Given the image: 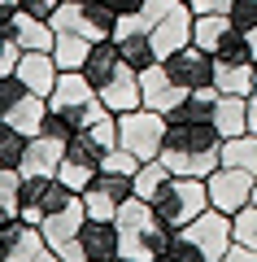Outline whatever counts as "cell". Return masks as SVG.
<instances>
[{"mask_svg":"<svg viewBox=\"0 0 257 262\" xmlns=\"http://www.w3.org/2000/svg\"><path fill=\"white\" fill-rule=\"evenodd\" d=\"M48 22H53V57L61 70H83L92 44L113 39L118 31V13H109L96 0H61Z\"/></svg>","mask_w":257,"mask_h":262,"instance_id":"6da1fadb","label":"cell"},{"mask_svg":"<svg viewBox=\"0 0 257 262\" xmlns=\"http://www.w3.org/2000/svg\"><path fill=\"white\" fill-rule=\"evenodd\" d=\"M118 223V262H166V249L175 241V227L157 214L153 201L127 196L113 214Z\"/></svg>","mask_w":257,"mask_h":262,"instance_id":"7a4b0ae2","label":"cell"},{"mask_svg":"<svg viewBox=\"0 0 257 262\" xmlns=\"http://www.w3.org/2000/svg\"><path fill=\"white\" fill-rule=\"evenodd\" d=\"M83 75H87V83L96 88V96L105 101V110L122 114V110L144 105V92H139V70L122 57V48L113 44V39L92 44V53H87V61H83Z\"/></svg>","mask_w":257,"mask_h":262,"instance_id":"3957f363","label":"cell"},{"mask_svg":"<svg viewBox=\"0 0 257 262\" xmlns=\"http://www.w3.org/2000/svg\"><path fill=\"white\" fill-rule=\"evenodd\" d=\"M161 162L175 175L205 179L209 170L222 166V136L214 122H170L161 140Z\"/></svg>","mask_w":257,"mask_h":262,"instance_id":"277c9868","label":"cell"},{"mask_svg":"<svg viewBox=\"0 0 257 262\" xmlns=\"http://www.w3.org/2000/svg\"><path fill=\"white\" fill-rule=\"evenodd\" d=\"M135 18L144 22V31L153 35V44H157V53H161V57H170L175 48L192 44L196 13H192L188 0H144V9H139Z\"/></svg>","mask_w":257,"mask_h":262,"instance_id":"5b68a950","label":"cell"},{"mask_svg":"<svg viewBox=\"0 0 257 262\" xmlns=\"http://www.w3.org/2000/svg\"><path fill=\"white\" fill-rule=\"evenodd\" d=\"M153 206H157V214L179 232V227H188L201 210H209V188H205V179H196V175H170L153 192Z\"/></svg>","mask_w":257,"mask_h":262,"instance_id":"8992f818","label":"cell"},{"mask_svg":"<svg viewBox=\"0 0 257 262\" xmlns=\"http://www.w3.org/2000/svg\"><path fill=\"white\" fill-rule=\"evenodd\" d=\"M48 110H57L61 118H70L74 127H87V122H96L105 114V101L96 96V88L87 83V75L83 70H61L53 83V92H48Z\"/></svg>","mask_w":257,"mask_h":262,"instance_id":"52a82bcc","label":"cell"},{"mask_svg":"<svg viewBox=\"0 0 257 262\" xmlns=\"http://www.w3.org/2000/svg\"><path fill=\"white\" fill-rule=\"evenodd\" d=\"M170 131V118L153 105H135V110H122L118 114V144L127 153H135L139 162L148 158H161V140Z\"/></svg>","mask_w":257,"mask_h":262,"instance_id":"ba28073f","label":"cell"},{"mask_svg":"<svg viewBox=\"0 0 257 262\" xmlns=\"http://www.w3.org/2000/svg\"><path fill=\"white\" fill-rule=\"evenodd\" d=\"M179 236H188V241L201 249L205 262H222V258H227V245L236 241V232H231V214L218 210V206L201 210L188 227H179Z\"/></svg>","mask_w":257,"mask_h":262,"instance_id":"9c48e42d","label":"cell"},{"mask_svg":"<svg viewBox=\"0 0 257 262\" xmlns=\"http://www.w3.org/2000/svg\"><path fill=\"white\" fill-rule=\"evenodd\" d=\"M161 70L170 75V83L179 92H201V88H214V57L205 53L201 44H183L170 57H161Z\"/></svg>","mask_w":257,"mask_h":262,"instance_id":"30bf717a","label":"cell"},{"mask_svg":"<svg viewBox=\"0 0 257 262\" xmlns=\"http://www.w3.org/2000/svg\"><path fill=\"white\" fill-rule=\"evenodd\" d=\"M101 158H105V153L96 149L92 140H87V131H74L70 144H65L61 166H57V179H61L70 192H83V188H87L96 175H101Z\"/></svg>","mask_w":257,"mask_h":262,"instance_id":"8fae6325","label":"cell"},{"mask_svg":"<svg viewBox=\"0 0 257 262\" xmlns=\"http://www.w3.org/2000/svg\"><path fill=\"white\" fill-rule=\"evenodd\" d=\"M253 184H257L253 170L227 166V162H222L218 170H209V175H205V188H209V206L227 210V214H236V210H244L248 201H253Z\"/></svg>","mask_w":257,"mask_h":262,"instance_id":"7c38bea8","label":"cell"},{"mask_svg":"<svg viewBox=\"0 0 257 262\" xmlns=\"http://www.w3.org/2000/svg\"><path fill=\"white\" fill-rule=\"evenodd\" d=\"M70 196L74 192L57 175H22V223H44Z\"/></svg>","mask_w":257,"mask_h":262,"instance_id":"4fadbf2b","label":"cell"},{"mask_svg":"<svg viewBox=\"0 0 257 262\" xmlns=\"http://www.w3.org/2000/svg\"><path fill=\"white\" fill-rule=\"evenodd\" d=\"M127 196H135V175H113V170H101L92 184L83 188L87 219H113V214L122 210Z\"/></svg>","mask_w":257,"mask_h":262,"instance_id":"5bb4252c","label":"cell"},{"mask_svg":"<svg viewBox=\"0 0 257 262\" xmlns=\"http://www.w3.org/2000/svg\"><path fill=\"white\" fill-rule=\"evenodd\" d=\"M83 223H87V206H83V192H74L65 206H57L53 214L39 223V227H44V236H48V245L57 249V262H61V249H65V245L79 241Z\"/></svg>","mask_w":257,"mask_h":262,"instance_id":"9a60e30c","label":"cell"},{"mask_svg":"<svg viewBox=\"0 0 257 262\" xmlns=\"http://www.w3.org/2000/svg\"><path fill=\"white\" fill-rule=\"evenodd\" d=\"M113 44L122 48V57H127L135 70H148V66H157L161 61V53H157V44H153V35L144 31V22L131 13V18H118V31H113Z\"/></svg>","mask_w":257,"mask_h":262,"instance_id":"2e32d148","label":"cell"},{"mask_svg":"<svg viewBox=\"0 0 257 262\" xmlns=\"http://www.w3.org/2000/svg\"><path fill=\"white\" fill-rule=\"evenodd\" d=\"M13 75L27 83V92L48 96L53 83H57V75H61V66H57V57L44 53V48H27V53L18 57V66H13Z\"/></svg>","mask_w":257,"mask_h":262,"instance_id":"e0dca14e","label":"cell"},{"mask_svg":"<svg viewBox=\"0 0 257 262\" xmlns=\"http://www.w3.org/2000/svg\"><path fill=\"white\" fill-rule=\"evenodd\" d=\"M87 262H118V223L113 219H87L79 232Z\"/></svg>","mask_w":257,"mask_h":262,"instance_id":"ac0fdd59","label":"cell"},{"mask_svg":"<svg viewBox=\"0 0 257 262\" xmlns=\"http://www.w3.org/2000/svg\"><path fill=\"white\" fill-rule=\"evenodd\" d=\"M61 158H65V140L39 131V136L27 140V153H22V166L18 170H22V175H57Z\"/></svg>","mask_w":257,"mask_h":262,"instance_id":"d6986e66","label":"cell"},{"mask_svg":"<svg viewBox=\"0 0 257 262\" xmlns=\"http://www.w3.org/2000/svg\"><path fill=\"white\" fill-rule=\"evenodd\" d=\"M5 31L13 35V44L27 53V48H44V53H53V22L48 18H35V13L18 9L9 22H5Z\"/></svg>","mask_w":257,"mask_h":262,"instance_id":"ffe728a7","label":"cell"},{"mask_svg":"<svg viewBox=\"0 0 257 262\" xmlns=\"http://www.w3.org/2000/svg\"><path fill=\"white\" fill-rule=\"evenodd\" d=\"M139 92H144V105H153V110H161V114H170L188 96V92H179V88L170 83V75L161 70V61L148 66V70H139Z\"/></svg>","mask_w":257,"mask_h":262,"instance_id":"44dd1931","label":"cell"},{"mask_svg":"<svg viewBox=\"0 0 257 262\" xmlns=\"http://www.w3.org/2000/svg\"><path fill=\"white\" fill-rule=\"evenodd\" d=\"M214 127H218L222 140H231V136H244L248 131V96H231V92H218V101H214Z\"/></svg>","mask_w":257,"mask_h":262,"instance_id":"7402d4cb","label":"cell"},{"mask_svg":"<svg viewBox=\"0 0 257 262\" xmlns=\"http://www.w3.org/2000/svg\"><path fill=\"white\" fill-rule=\"evenodd\" d=\"M5 122H13V127L22 131V136H39L44 131V118H48V96H39V92H27L13 110H5L0 114Z\"/></svg>","mask_w":257,"mask_h":262,"instance_id":"603a6c76","label":"cell"},{"mask_svg":"<svg viewBox=\"0 0 257 262\" xmlns=\"http://www.w3.org/2000/svg\"><path fill=\"white\" fill-rule=\"evenodd\" d=\"M253 66L257 61H214V88L231 96H253Z\"/></svg>","mask_w":257,"mask_h":262,"instance_id":"cb8c5ba5","label":"cell"},{"mask_svg":"<svg viewBox=\"0 0 257 262\" xmlns=\"http://www.w3.org/2000/svg\"><path fill=\"white\" fill-rule=\"evenodd\" d=\"M214 101H218V88H201V92H188L175 110L166 114L170 122H209L214 118Z\"/></svg>","mask_w":257,"mask_h":262,"instance_id":"d4e9b609","label":"cell"},{"mask_svg":"<svg viewBox=\"0 0 257 262\" xmlns=\"http://www.w3.org/2000/svg\"><path fill=\"white\" fill-rule=\"evenodd\" d=\"M22 219V170L0 166V223Z\"/></svg>","mask_w":257,"mask_h":262,"instance_id":"484cf974","label":"cell"},{"mask_svg":"<svg viewBox=\"0 0 257 262\" xmlns=\"http://www.w3.org/2000/svg\"><path fill=\"white\" fill-rule=\"evenodd\" d=\"M222 162L240 170H253L257 175V131H244V136H231L222 140Z\"/></svg>","mask_w":257,"mask_h":262,"instance_id":"4316f807","label":"cell"},{"mask_svg":"<svg viewBox=\"0 0 257 262\" xmlns=\"http://www.w3.org/2000/svg\"><path fill=\"white\" fill-rule=\"evenodd\" d=\"M170 175H175V170L166 166L161 158H148V162H139V170H135V196L153 201V192H157V188H161Z\"/></svg>","mask_w":257,"mask_h":262,"instance_id":"83f0119b","label":"cell"},{"mask_svg":"<svg viewBox=\"0 0 257 262\" xmlns=\"http://www.w3.org/2000/svg\"><path fill=\"white\" fill-rule=\"evenodd\" d=\"M27 140L31 136H22L13 122L0 118V166H22V153H27Z\"/></svg>","mask_w":257,"mask_h":262,"instance_id":"f1b7e54d","label":"cell"},{"mask_svg":"<svg viewBox=\"0 0 257 262\" xmlns=\"http://www.w3.org/2000/svg\"><path fill=\"white\" fill-rule=\"evenodd\" d=\"M231 232H236L240 245L257 249V201H248L244 210H236V214H231Z\"/></svg>","mask_w":257,"mask_h":262,"instance_id":"f546056e","label":"cell"},{"mask_svg":"<svg viewBox=\"0 0 257 262\" xmlns=\"http://www.w3.org/2000/svg\"><path fill=\"white\" fill-rule=\"evenodd\" d=\"M22 96H27V83H22V79L13 75V70H9V75H0V114H5V110H13V105H18Z\"/></svg>","mask_w":257,"mask_h":262,"instance_id":"4dcf8cb0","label":"cell"},{"mask_svg":"<svg viewBox=\"0 0 257 262\" xmlns=\"http://www.w3.org/2000/svg\"><path fill=\"white\" fill-rule=\"evenodd\" d=\"M227 18L236 22L240 31H253L257 27V0H236V5L227 9Z\"/></svg>","mask_w":257,"mask_h":262,"instance_id":"1f68e13d","label":"cell"},{"mask_svg":"<svg viewBox=\"0 0 257 262\" xmlns=\"http://www.w3.org/2000/svg\"><path fill=\"white\" fill-rule=\"evenodd\" d=\"M96 5H105V9L118 13V18H131V13L144 9V0H96Z\"/></svg>","mask_w":257,"mask_h":262,"instance_id":"d6a6232c","label":"cell"},{"mask_svg":"<svg viewBox=\"0 0 257 262\" xmlns=\"http://www.w3.org/2000/svg\"><path fill=\"white\" fill-rule=\"evenodd\" d=\"M57 5H61V0H22V9H27V13H35V18H53V13H57Z\"/></svg>","mask_w":257,"mask_h":262,"instance_id":"836d02e7","label":"cell"},{"mask_svg":"<svg viewBox=\"0 0 257 262\" xmlns=\"http://www.w3.org/2000/svg\"><path fill=\"white\" fill-rule=\"evenodd\" d=\"M222 262H257V249H248V245L231 241V245H227V258H222Z\"/></svg>","mask_w":257,"mask_h":262,"instance_id":"e575fe53","label":"cell"},{"mask_svg":"<svg viewBox=\"0 0 257 262\" xmlns=\"http://www.w3.org/2000/svg\"><path fill=\"white\" fill-rule=\"evenodd\" d=\"M248 131H257V96H248Z\"/></svg>","mask_w":257,"mask_h":262,"instance_id":"d590c367","label":"cell"},{"mask_svg":"<svg viewBox=\"0 0 257 262\" xmlns=\"http://www.w3.org/2000/svg\"><path fill=\"white\" fill-rule=\"evenodd\" d=\"M0 262H9V245H5V236H0Z\"/></svg>","mask_w":257,"mask_h":262,"instance_id":"8d00e7d4","label":"cell"},{"mask_svg":"<svg viewBox=\"0 0 257 262\" xmlns=\"http://www.w3.org/2000/svg\"><path fill=\"white\" fill-rule=\"evenodd\" d=\"M248 39H253V53H257V27H253V31H248Z\"/></svg>","mask_w":257,"mask_h":262,"instance_id":"74e56055","label":"cell"},{"mask_svg":"<svg viewBox=\"0 0 257 262\" xmlns=\"http://www.w3.org/2000/svg\"><path fill=\"white\" fill-rule=\"evenodd\" d=\"M253 96H257V66H253Z\"/></svg>","mask_w":257,"mask_h":262,"instance_id":"f35d334b","label":"cell"},{"mask_svg":"<svg viewBox=\"0 0 257 262\" xmlns=\"http://www.w3.org/2000/svg\"><path fill=\"white\" fill-rule=\"evenodd\" d=\"M253 201H257V184H253Z\"/></svg>","mask_w":257,"mask_h":262,"instance_id":"ab89813d","label":"cell"}]
</instances>
